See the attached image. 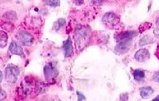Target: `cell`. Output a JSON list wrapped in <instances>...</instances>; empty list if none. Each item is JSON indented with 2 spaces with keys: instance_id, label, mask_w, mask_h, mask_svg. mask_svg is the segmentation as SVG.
Listing matches in <instances>:
<instances>
[{
  "instance_id": "1",
  "label": "cell",
  "mask_w": 159,
  "mask_h": 101,
  "mask_svg": "<svg viewBox=\"0 0 159 101\" xmlns=\"http://www.w3.org/2000/svg\"><path fill=\"white\" fill-rule=\"evenodd\" d=\"M90 30L87 26L78 27L75 33V39L78 49H83L86 45L87 40L89 39Z\"/></svg>"
},
{
  "instance_id": "2",
  "label": "cell",
  "mask_w": 159,
  "mask_h": 101,
  "mask_svg": "<svg viewBox=\"0 0 159 101\" xmlns=\"http://www.w3.org/2000/svg\"><path fill=\"white\" fill-rule=\"evenodd\" d=\"M20 74V68L18 67L10 64L5 68V79L7 82L11 84L17 81Z\"/></svg>"
},
{
  "instance_id": "3",
  "label": "cell",
  "mask_w": 159,
  "mask_h": 101,
  "mask_svg": "<svg viewBox=\"0 0 159 101\" xmlns=\"http://www.w3.org/2000/svg\"><path fill=\"white\" fill-rule=\"evenodd\" d=\"M44 74L46 80L48 82H52L55 80L58 75V70L57 66L54 63H47L44 67Z\"/></svg>"
},
{
  "instance_id": "4",
  "label": "cell",
  "mask_w": 159,
  "mask_h": 101,
  "mask_svg": "<svg viewBox=\"0 0 159 101\" xmlns=\"http://www.w3.org/2000/svg\"><path fill=\"white\" fill-rule=\"evenodd\" d=\"M102 22L109 27H114L119 24L120 20L115 13L108 12V13H105L104 15V17L102 18Z\"/></svg>"
},
{
  "instance_id": "5",
  "label": "cell",
  "mask_w": 159,
  "mask_h": 101,
  "mask_svg": "<svg viewBox=\"0 0 159 101\" xmlns=\"http://www.w3.org/2000/svg\"><path fill=\"white\" fill-rule=\"evenodd\" d=\"M131 39H127V40H123L120 41V43L117 44L114 47V51L117 54H124L129 51L130 47H131Z\"/></svg>"
},
{
  "instance_id": "6",
  "label": "cell",
  "mask_w": 159,
  "mask_h": 101,
  "mask_svg": "<svg viewBox=\"0 0 159 101\" xmlns=\"http://www.w3.org/2000/svg\"><path fill=\"white\" fill-rule=\"evenodd\" d=\"M17 38L19 39V41L21 42V44L26 45V46L32 45L33 41H34V38L32 34L26 31L19 32L17 34Z\"/></svg>"
},
{
  "instance_id": "7",
  "label": "cell",
  "mask_w": 159,
  "mask_h": 101,
  "mask_svg": "<svg viewBox=\"0 0 159 101\" xmlns=\"http://www.w3.org/2000/svg\"><path fill=\"white\" fill-rule=\"evenodd\" d=\"M150 58V54L149 51L146 49H141L136 52V54L134 55V59H136L138 62H144L148 60Z\"/></svg>"
},
{
  "instance_id": "8",
  "label": "cell",
  "mask_w": 159,
  "mask_h": 101,
  "mask_svg": "<svg viewBox=\"0 0 159 101\" xmlns=\"http://www.w3.org/2000/svg\"><path fill=\"white\" fill-rule=\"evenodd\" d=\"M9 51L12 53V54H16L18 56H24L23 54V49H22V46L19 44H17V42L12 41L9 45Z\"/></svg>"
},
{
  "instance_id": "9",
  "label": "cell",
  "mask_w": 159,
  "mask_h": 101,
  "mask_svg": "<svg viewBox=\"0 0 159 101\" xmlns=\"http://www.w3.org/2000/svg\"><path fill=\"white\" fill-rule=\"evenodd\" d=\"M63 49L65 52V57L66 58H69L73 54V44L70 38H68L67 40L64 42L63 44Z\"/></svg>"
},
{
  "instance_id": "10",
  "label": "cell",
  "mask_w": 159,
  "mask_h": 101,
  "mask_svg": "<svg viewBox=\"0 0 159 101\" xmlns=\"http://www.w3.org/2000/svg\"><path fill=\"white\" fill-rule=\"evenodd\" d=\"M138 34L136 31H126L121 34H118L115 39L117 41H123V40H127V39H131L132 38H134Z\"/></svg>"
},
{
  "instance_id": "11",
  "label": "cell",
  "mask_w": 159,
  "mask_h": 101,
  "mask_svg": "<svg viewBox=\"0 0 159 101\" xmlns=\"http://www.w3.org/2000/svg\"><path fill=\"white\" fill-rule=\"evenodd\" d=\"M154 92L153 89L150 86H144L140 88V95L143 99H146L152 95Z\"/></svg>"
},
{
  "instance_id": "12",
  "label": "cell",
  "mask_w": 159,
  "mask_h": 101,
  "mask_svg": "<svg viewBox=\"0 0 159 101\" xmlns=\"http://www.w3.org/2000/svg\"><path fill=\"white\" fill-rule=\"evenodd\" d=\"M32 87H33V85L31 81L28 80V78H26L23 81V83L22 84V88L23 92H25L26 94H30L32 91Z\"/></svg>"
},
{
  "instance_id": "13",
  "label": "cell",
  "mask_w": 159,
  "mask_h": 101,
  "mask_svg": "<svg viewBox=\"0 0 159 101\" xmlns=\"http://www.w3.org/2000/svg\"><path fill=\"white\" fill-rule=\"evenodd\" d=\"M133 76H134V78L135 81H143L144 77H145V71L143 70H141V69H136L133 72Z\"/></svg>"
},
{
  "instance_id": "14",
  "label": "cell",
  "mask_w": 159,
  "mask_h": 101,
  "mask_svg": "<svg viewBox=\"0 0 159 101\" xmlns=\"http://www.w3.org/2000/svg\"><path fill=\"white\" fill-rule=\"evenodd\" d=\"M153 42V39H152L148 35H145L140 39L139 41V46H143V45H146V44H152Z\"/></svg>"
},
{
  "instance_id": "15",
  "label": "cell",
  "mask_w": 159,
  "mask_h": 101,
  "mask_svg": "<svg viewBox=\"0 0 159 101\" xmlns=\"http://www.w3.org/2000/svg\"><path fill=\"white\" fill-rule=\"evenodd\" d=\"M8 36L4 31H1V48H4L7 44Z\"/></svg>"
},
{
  "instance_id": "16",
  "label": "cell",
  "mask_w": 159,
  "mask_h": 101,
  "mask_svg": "<svg viewBox=\"0 0 159 101\" xmlns=\"http://www.w3.org/2000/svg\"><path fill=\"white\" fill-rule=\"evenodd\" d=\"M66 23V21H65L63 18H61V19H58L57 22L54 23V29L55 30H58L60 28H61Z\"/></svg>"
},
{
  "instance_id": "17",
  "label": "cell",
  "mask_w": 159,
  "mask_h": 101,
  "mask_svg": "<svg viewBox=\"0 0 159 101\" xmlns=\"http://www.w3.org/2000/svg\"><path fill=\"white\" fill-rule=\"evenodd\" d=\"M47 85H45L44 83H42V82H38L37 84V91L38 93H42V92H44L46 91V89H47Z\"/></svg>"
},
{
  "instance_id": "18",
  "label": "cell",
  "mask_w": 159,
  "mask_h": 101,
  "mask_svg": "<svg viewBox=\"0 0 159 101\" xmlns=\"http://www.w3.org/2000/svg\"><path fill=\"white\" fill-rule=\"evenodd\" d=\"M3 17H6V18L8 20H14L16 19L17 16H16V13H15V12H6V13L3 15Z\"/></svg>"
},
{
  "instance_id": "19",
  "label": "cell",
  "mask_w": 159,
  "mask_h": 101,
  "mask_svg": "<svg viewBox=\"0 0 159 101\" xmlns=\"http://www.w3.org/2000/svg\"><path fill=\"white\" fill-rule=\"evenodd\" d=\"M47 4L51 6V7H58L60 4L59 1H57V0H51V1H47Z\"/></svg>"
},
{
  "instance_id": "20",
  "label": "cell",
  "mask_w": 159,
  "mask_h": 101,
  "mask_svg": "<svg viewBox=\"0 0 159 101\" xmlns=\"http://www.w3.org/2000/svg\"><path fill=\"white\" fill-rule=\"evenodd\" d=\"M128 96H129V95L127 93L121 94V95H120V99H121L122 101L128 100Z\"/></svg>"
},
{
  "instance_id": "21",
  "label": "cell",
  "mask_w": 159,
  "mask_h": 101,
  "mask_svg": "<svg viewBox=\"0 0 159 101\" xmlns=\"http://www.w3.org/2000/svg\"><path fill=\"white\" fill-rule=\"evenodd\" d=\"M77 95H78V98H79L78 101H82V100H84V99H85V97H84V96L81 93L77 92Z\"/></svg>"
},
{
  "instance_id": "22",
  "label": "cell",
  "mask_w": 159,
  "mask_h": 101,
  "mask_svg": "<svg viewBox=\"0 0 159 101\" xmlns=\"http://www.w3.org/2000/svg\"><path fill=\"white\" fill-rule=\"evenodd\" d=\"M6 98V93L3 90H1V99H4Z\"/></svg>"
},
{
  "instance_id": "23",
  "label": "cell",
  "mask_w": 159,
  "mask_h": 101,
  "mask_svg": "<svg viewBox=\"0 0 159 101\" xmlns=\"http://www.w3.org/2000/svg\"><path fill=\"white\" fill-rule=\"evenodd\" d=\"M154 80H155L157 82H159V72H157V73L155 75V76H154Z\"/></svg>"
},
{
  "instance_id": "24",
  "label": "cell",
  "mask_w": 159,
  "mask_h": 101,
  "mask_svg": "<svg viewBox=\"0 0 159 101\" xmlns=\"http://www.w3.org/2000/svg\"><path fill=\"white\" fill-rule=\"evenodd\" d=\"M152 101H159V95H157L155 99H153Z\"/></svg>"
},
{
  "instance_id": "25",
  "label": "cell",
  "mask_w": 159,
  "mask_h": 101,
  "mask_svg": "<svg viewBox=\"0 0 159 101\" xmlns=\"http://www.w3.org/2000/svg\"><path fill=\"white\" fill-rule=\"evenodd\" d=\"M2 81V72L1 71L0 72V81Z\"/></svg>"
},
{
  "instance_id": "26",
  "label": "cell",
  "mask_w": 159,
  "mask_h": 101,
  "mask_svg": "<svg viewBox=\"0 0 159 101\" xmlns=\"http://www.w3.org/2000/svg\"><path fill=\"white\" fill-rule=\"evenodd\" d=\"M157 26H159V18L157 20Z\"/></svg>"
}]
</instances>
